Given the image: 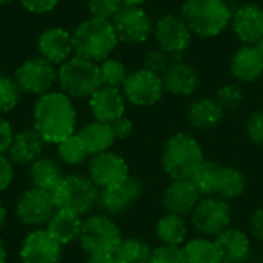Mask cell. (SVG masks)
I'll use <instances>...</instances> for the list:
<instances>
[{
	"label": "cell",
	"instance_id": "d6a6232c",
	"mask_svg": "<svg viewBox=\"0 0 263 263\" xmlns=\"http://www.w3.org/2000/svg\"><path fill=\"white\" fill-rule=\"evenodd\" d=\"M55 146H57L59 160L62 163L68 165V166H79L88 157H91L86 146H85V143H83V140L80 139V136L77 133L66 137L65 140H62Z\"/></svg>",
	"mask_w": 263,
	"mask_h": 263
},
{
	"label": "cell",
	"instance_id": "60d3db41",
	"mask_svg": "<svg viewBox=\"0 0 263 263\" xmlns=\"http://www.w3.org/2000/svg\"><path fill=\"white\" fill-rule=\"evenodd\" d=\"M245 129H247L248 139L254 145L263 146V109H259V111L253 112L248 117Z\"/></svg>",
	"mask_w": 263,
	"mask_h": 263
},
{
	"label": "cell",
	"instance_id": "816d5d0a",
	"mask_svg": "<svg viewBox=\"0 0 263 263\" xmlns=\"http://www.w3.org/2000/svg\"><path fill=\"white\" fill-rule=\"evenodd\" d=\"M253 46L256 48V51H257V52H259V54L263 57V39H260V40H259L256 45H253Z\"/></svg>",
	"mask_w": 263,
	"mask_h": 263
},
{
	"label": "cell",
	"instance_id": "7bdbcfd3",
	"mask_svg": "<svg viewBox=\"0 0 263 263\" xmlns=\"http://www.w3.org/2000/svg\"><path fill=\"white\" fill-rule=\"evenodd\" d=\"M14 180V163L6 154H0V193L6 191Z\"/></svg>",
	"mask_w": 263,
	"mask_h": 263
},
{
	"label": "cell",
	"instance_id": "ab89813d",
	"mask_svg": "<svg viewBox=\"0 0 263 263\" xmlns=\"http://www.w3.org/2000/svg\"><path fill=\"white\" fill-rule=\"evenodd\" d=\"M149 263H186L183 247L159 245L153 248Z\"/></svg>",
	"mask_w": 263,
	"mask_h": 263
},
{
	"label": "cell",
	"instance_id": "5bb4252c",
	"mask_svg": "<svg viewBox=\"0 0 263 263\" xmlns=\"http://www.w3.org/2000/svg\"><path fill=\"white\" fill-rule=\"evenodd\" d=\"M143 194V183L129 176L123 182L100 190L99 196V206L108 216H119L131 210Z\"/></svg>",
	"mask_w": 263,
	"mask_h": 263
},
{
	"label": "cell",
	"instance_id": "4316f807",
	"mask_svg": "<svg viewBox=\"0 0 263 263\" xmlns=\"http://www.w3.org/2000/svg\"><path fill=\"white\" fill-rule=\"evenodd\" d=\"M28 168H29L28 176H29L31 186L45 190L48 193H54L55 188L63 180V177L66 176L63 173L60 162L52 157H46V156H42L39 160H35Z\"/></svg>",
	"mask_w": 263,
	"mask_h": 263
},
{
	"label": "cell",
	"instance_id": "6da1fadb",
	"mask_svg": "<svg viewBox=\"0 0 263 263\" xmlns=\"http://www.w3.org/2000/svg\"><path fill=\"white\" fill-rule=\"evenodd\" d=\"M34 129L46 143L57 145L76 134L77 112L71 97L62 91H51L37 99L32 111Z\"/></svg>",
	"mask_w": 263,
	"mask_h": 263
},
{
	"label": "cell",
	"instance_id": "7402d4cb",
	"mask_svg": "<svg viewBox=\"0 0 263 263\" xmlns=\"http://www.w3.org/2000/svg\"><path fill=\"white\" fill-rule=\"evenodd\" d=\"M45 145L46 142L34 128L22 129L18 133H14L6 156L14 165L29 166L43 156Z\"/></svg>",
	"mask_w": 263,
	"mask_h": 263
},
{
	"label": "cell",
	"instance_id": "d6986e66",
	"mask_svg": "<svg viewBox=\"0 0 263 263\" xmlns=\"http://www.w3.org/2000/svg\"><path fill=\"white\" fill-rule=\"evenodd\" d=\"M230 25L243 45H256L263 39V8L256 3H243L233 12Z\"/></svg>",
	"mask_w": 263,
	"mask_h": 263
},
{
	"label": "cell",
	"instance_id": "e575fe53",
	"mask_svg": "<svg viewBox=\"0 0 263 263\" xmlns=\"http://www.w3.org/2000/svg\"><path fill=\"white\" fill-rule=\"evenodd\" d=\"M99 69H100L102 85L112 86V88H122L129 74L126 71V66L120 60L112 59V57H108L106 60L100 62Z\"/></svg>",
	"mask_w": 263,
	"mask_h": 263
},
{
	"label": "cell",
	"instance_id": "44dd1931",
	"mask_svg": "<svg viewBox=\"0 0 263 263\" xmlns=\"http://www.w3.org/2000/svg\"><path fill=\"white\" fill-rule=\"evenodd\" d=\"M162 82L166 92L177 97H190L200 88L202 77L193 65L177 60L163 72Z\"/></svg>",
	"mask_w": 263,
	"mask_h": 263
},
{
	"label": "cell",
	"instance_id": "9a60e30c",
	"mask_svg": "<svg viewBox=\"0 0 263 263\" xmlns=\"http://www.w3.org/2000/svg\"><path fill=\"white\" fill-rule=\"evenodd\" d=\"M88 176L100 188L117 185L129 177V165L119 153L109 149L91 156L88 162Z\"/></svg>",
	"mask_w": 263,
	"mask_h": 263
},
{
	"label": "cell",
	"instance_id": "f546056e",
	"mask_svg": "<svg viewBox=\"0 0 263 263\" xmlns=\"http://www.w3.org/2000/svg\"><path fill=\"white\" fill-rule=\"evenodd\" d=\"M245 188H247V177L243 171L234 165L222 163L217 179V186H216V196L230 202L233 199L240 197L245 193Z\"/></svg>",
	"mask_w": 263,
	"mask_h": 263
},
{
	"label": "cell",
	"instance_id": "4dcf8cb0",
	"mask_svg": "<svg viewBox=\"0 0 263 263\" xmlns=\"http://www.w3.org/2000/svg\"><path fill=\"white\" fill-rule=\"evenodd\" d=\"M186 263H222L220 251L214 239L197 236L183 245Z\"/></svg>",
	"mask_w": 263,
	"mask_h": 263
},
{
	"label": "cell",
	"instance_id": "c3c4849f",
	"mask_svg": "<svg viewBox=\"0 0 263 263\" xmlns=\"http://www.w3.org/2000/svg\"><path fill=\"white\" fill-rule=\"evenodd\" d=\"M6 260H8V251L5 243L0 240V263H6Z\"/></svg>",
	"mask_w": 263,
	"mask_h": 263
},
{
	"label": "cell",
	"instance_id": "f907efd6",
	"mask_svg": "<svg viewBox=\"0 0 263 263\" xmlns=\"http://www.w3.org/2000/svg\"><path fill=\"white\" fill-rule=\"evenodd\" d=\"M5 223H6V208L0 202V230L5 227Z\"/></svg>",
	"mask_w": 263,
	"mask_h": 263
},
{
	"label": "cell",
	"instance_id": "ba28073f",
	"mask_svg": "<svg viewBox=\"0 0 263 263\" xmlns=\"http://www.w3.org/2000/svg\"><path fill=\"white\" fill-rule=\"evenodd\" d=\"M190 217L191 225L199 236L216 239L231 227L233 210L228 200L217 196H208L200 199Z\"/></svg>",
	"mask_w": 263,
	"mask_h": 263
},
{
	"label": "cell",
	"instance_id": "3957f363",
	"mask_svg": "<svg viewBox=\"0 0 263 263\" xmlns=\"http://www.w3.org/2000/svg\"><path fill=\"white\" fill-rule=\"evenodd\" d=\"M203 162V148L193 134L179 131L166 139L160 163L171 180L191 179Z\"/></svg>",
	"mask_w": 263,
	"mask_h": 263
},
{
	"label": "cell",
	"instance_id": "7c38bea8",
	"mask_svg": "<svg viewBox=\"0 0 263 263\" xmlns=\"http://www.w3.org/2000/svg\"><path fill=\"white\" fill-rule=\"evenodd\" d=\"M154 37L160 49L182 60L183 52L191 45L193 32L182 15L165 14L154 23Z\"/></svg>",
	"mask_w": 263,
	"mask_h": 263
},
{
	"label": "cell",
	"instance_id": "9c48e42d",
	"mask_svg": "<svg viewBox=\"0 0 263 263\" xmlns=\"http://www.w3.org/2000/svg\"><path fill=\"white\" fill-rule=\"evenodd\" d=\"M57 77L59 69L55 68V65L39 55L31 57L18 65L14 79L23 92L40 97L52 91L54 85L57 83Z\"/></svg>",
	"mask_w": 263,
	"mask_h": 263
},
{
	"label": "cell",
	"instance_id": "603a6c76",
	"mask_svg": "<svg viewBox=\"0 0 263 263\" xmlns=\"http://www.w3.org/2000/svg\"><path fill=\"white\" fill-rule=\"evenodd\" d=\"M222 263H247L251 257V239L240 230L230 227L216 239Z\"/></svg>",
	"mask_w": 263,
	"mask_h": 263
},
{
	"label": "cell",
	"instance_id": "681fc988",
	"mask_svg": "<svg viewBox=\"0 0 263 263\" xmlns=\"http://www.w3.org/2000/svg\"><path fill=\"white\" fill-rule=\"evenodd\" d=\"M148 0H122L123 6H142Z\"/></svg>",
	"mask_w": 263,
	"mask_h": 263
},
{
	"label": "cell",
	"instance_id": "30bf717a",
	"mask_svg": "<svg viewBox=\"0 0 263 263\" xmlns=\"http://www.w3.org/2000/svg\"><path fill=\"white\" fill-rule=\"evenodd\" d=\"M57 205L54 202L52 193L31 186L22 193L15 202V216L17 219L29 228H45L52 214L55 213Z\"/></svg>",
	"mask_w": 263,
	"mask_h": 263
},
{
	"label": "cell",
	"instance_id": "52a82bcc",
	"mask_svg": "<svg viewBox=\"0 0 263 263\" xmlns=\"http://www.w3.org/2000/svg\"><path fill=\"white\" fill-rule=\"evenodd\" d=\"M57 83L60 85L62 92L71 99L89 97L97 88L102 86L99 63L72 55L59 66Z\"/></svg>",
	"mask_w": 263,
	"mask_h": 263
},
{
	"label": "cell",
	"instance_id": "f35d334b",
	"mask_svg": "<svg viewBox=\"0 0 263 263\" xmlns=\"http://www.w3.org/2000/svg\"><path fill=\"white\" fill-rule=\"evenodd\" d=\"M122 8V0H88V9L91 15L105 20H112Z\"/></svg>",
	"mask_w": 263,
	"mask_h": 263
},
{
	"label": "cell",
	"instance_id": "8fae6325",
	"mask_svg": "<svg viewBox=\"0 0 263 263\" xmlns=\"http://www.w3.org/2000/svg\"><path fill=\"white\" fill-rule=\"evenodd\" d=\"M122 92L128 103L139 108H148L160 102L165 94V88L160 76L142 68L128 74L122 86Z\"/></svg>",
	"mask_w": 263,
	"mask_h": 263
},
{
	"label": "cell",
	"instance_id": "ee69618b",
	"mask_svg": "<svg viewBox=\"0 0 263 263\" xmlns=\"http://www.w3.org/2000/svg\"><path fill=\"white\" fill-rule=\"evenodd\" d=\"M111 128H112L116 140H126L134 131V123L129 117L123 116V117L117 119L116 122H112Z\"/></svg>",
	"mask_w": 263,
	"mask_h": 263
},
{
	"label": "cell",
	"instance_id": "836d02e7",
	"mask_svg": "<svg viewBox=\"0 0 263 263\" xmlns=\"http://www.w3.org/2000/svg\"><path fill=\"white\" fill-rule=\"evenodd\" d=\"M222 163L217 160H206L199 166V170L194 173L191 177L193 183L202 194V197L208 196H216V186H217V179L220 173Z\"/></svg>",
	"mask_w": 263,
	"mask_h": 263
},
{
	"label": "cell",
	"instance_id": "5b68a950",
	"mask_svg": "<svg viewBox=\"0 0 263 263\" xmlns=\"http://www.w3.org/2000/svg\"><path fill=\"white\" fill-rule=\"evenodd\" d=\"M122 239V231L111 216L99 213L83 219L79 243L88 256H114Z\"/></svg>",
	"mask_w": 263,
	"mask_h": 263
},
{
	"label": "cell",
	"instance_id": "ffe728a7",
	"mask_svg": "<svg viewBox=\"0 0 263 263\" xmlns=\"http://www.w3.org/2000/svg\"><path fill=\"white\" fill-rule=\"evenodd\" d=\"M37 49L40 57L52 65H62L74 54L72 34L60 26L49 28L39 35Z\"/></svg>",
	"mask_w": 263,
	"mask_h": 263
},
{
	"label": "cell",
	"instance_id": "d590c367",
	"mask_svg": "<svg viewBox=\"0 0 263 263\" xmlns=\"http://www.w3.org/2000/svg\"><path fill=\"white\" fill-rule=\"evenodd\" d=\"M22 89L15 79H11L6 74L0 72V116L11 112L20 102Z\"/></svg>",
	"mask_w": 263,
	"mask_h": 263
},
{
	"label": "cell",
	"instance_id": "cb8c5ba5",
	"mask_svg": "<svg viewBox=\"0 0 263 263\" xmlns=\"http://www.w3.org/2000/svg\"><path fill=\"white\" fill-rule=\"evenodd\" d=\"M225 114V109L220 106L216 97H200L188 106L186 122L193 129L210 131L220 125Z\"/></svg>",
	"mask_w": 263,
	"mask_h": 263
},
{
	"label": "cell",
	"instance_id": "e0dca14e",
	"mask_svg": "<svg viewBox=\"0 0 263 263\" xmlns=\"http://www.w3.org/2000/svg\"><path fill=\"white\" fill-rule=\"evenodd\" d=\"M202 194L196 188L191 179L171 180L162 194V206L166 213L177 214L182 217L191 216L197 203L200 202Z\"/></svg>",
	"mask_w": 263,
	"mask_h": 263
},
{
	"label": "cell",
	"instance_id": "f5cc1de1",
	"mask_svg": "<svg viewBox=\"0 0 263 263\" xmlns=\"http://www.w3.org/2000/svg\"><path fill=\"white\" fill-rule=\"evenodd\" d=\"M14 0H0V6H3V5H9V3H12Z\"/></svg>",
	"mask_w": 263,
	"mask_h": 263
},
{
	"label": "cell",
	"instance_id": "484cf974",
	"mask_svg": "<svg viewBox=\"0 0 263 263\" xmlns=\"http://www.w3.org/2000/svg\"><path fill=\"white\" fill-rule=\"evenodd\" d=\"M82 225H83L82 216L68 210L57 208L45 228L62 247H65L72 242H79Z\"/></svg>",
	"mask_w": 263,
	"mask_h": 263
},
{
	"label": "cell",
	"instance_id": "b9f144b4",
	"mask_svg": "<svg viewBox=\"0 0 263 263\" xmlns=\"http://www.w3.org/2000/svg\"><path fill=\"white\" fill-rule=\"evenodd\" d=\"M20 5L31 14H48L51 12L60 0H18Z\"/></svg>",
	"mask_w": 263,
	"mask_h": 263
},
{
	"label": "cell",
	"instance_id": "d4e9b609",
	"mask_svg": "<svg viewBox=\"0 0 263 263\" xmlns=\"http://www.w3.org/2000/svg\"><path fill=\"white\" fill-rule=\"evenodd\" d=\"M230 69L237 83H253L262 77L263 57L254 46L243 45L234 52Z\"/></svg>",
	"mask_w": 263,
	"mask_h": 263
},
{
	"label": "cell",
	"instance_id": "8992f818",
	"mask_svg": "<svg viewBox=\"0 0 263 263\" xmlns=\"http://www.w3.org/2000/svg\"><path fill=\"white\" fill-rule=\"evenodd\" d=\"M100 188L85 174H68L52 193L57 208L89 216L99 205Z\"/></svg>",
	"mask_w": 263,
	"mask_h": 263
},
{
	"label": "cell",
	"instance_id": "f1b7e54d",
	"mask_svg": "<svg viewBox=\"0 0 263 263\" xmlns=\"http://www.w3.org/2000/svg\"><path fill=\"white\" fill-rule=\"evenodd\" d=\"M156 236L160 245L183 247L188 239V223L185 217L166 213L156 223Z\"/></svg>",
	"mask_w": 263,
	"mask_h": 263
},
{
	"label": "cell",
	"instance_id": "7dc6e473",
	"mask_svg": "<svg viewBox=\"0 0 263 263\" xmlns=\"http://www.w3.org/2000/svg\"><path fill=\"white\" fill-rule=\"evenodd\" d=\"M86 263H117L114 256H88Z\"/></svg>",
	"mask_w": 263,
	"mask_h": 263
},
{
	"label": "cell",
	"instance_id": "f6af8a7d",
	"mask_svg": "<svg viewBox=\"0 0 263 263\" xmlns=\"http://www.w3.org/2000/svg\"><path fill=\"white\" fill-rule=\"evenodd\" d=\"M248 227H250L251 236L263 243V206L253 211V214L250 216Z\"/></svg>",
	"mask_w": 263,
	"mask_h": 263
},
{
	"label": "cell",
	"instance_id": "83f0119b",
	"mask_svg": "<svg viewBox=\"0 0 263 263\" xmlns=\"http://www.w3.org/2000/svg\"><path fill=\"white\" fill-rule=\"evenodd\" d=\"M80 139L83 140L89 156H96L105 151H109L112 145L116 143V137L111 128V123L92 120L86 123L83 128L79 129L77 133Z\"/></svg>",
	"mask_w": 263,
	"mask_h": 263
},
{
	"label": "cell",
	"instance_id": "277c9868",
	"mask_svg": "<svg viewBox=\"0 0 263 263\" xmlns=\"http://www.w3.org/2000/svg\"><path fill=\"white\" fill-rule=\"evenodd\" d=\"M180 15L193 34L211 39L230 26L233 12L227 0H183Z\"/></svg>",
	"mask_w": 263,
	"mask_h": 263
},
{
	"label": "cell",
	"instance_id": "7a4b0ae2",
	"mask_svg": "<svg viewBox=\"0 0 263 263\" xmlns=\"http://www.w3.org/2000/svg\"><path fill=\"white\" fill-rule=\"evenodd\" d=\"M119 37L111 20L89 17L79 23L72 32L74 55L100 63L111 57L119 45Z\"/></svg>",
	"mask_w": 263,
	"mask_h": 263
},
{
	"label": "cell",
	"instance_id": "1f68e13d",
	"mask_svg": "<svg viewBox=\"0 0 263 263\" xmlns=\"http://www.w3.org/2000/svg\"><path fill=\"white\" fill-rule=\"evenodd\" d=\"M153 248L139 237H123L114 253L117 263H149Z\"/></svg>",
	"mask_w": 263,
	"mask_h": 263
},
{
	"label": "cell",
	"instance_id": "74e56055",
	"mask_svg": "<svg viewBox=\"0 0 263 263\" xmlns=\"http://www.w3.org/2000/svg\"><path fill=\"white\" fill-rule=\"evenodd\" d=\"M177 60H179V59L173 57L171 54L165 52L163 49H160V48L157 46V48L151 49V51L145 55V66H143V68L162 77L163 72H165L174 62H177Z\"/></svg>",
	"mask_w": 263,
	"mask_h": 263
},
{
	"label": "cell",
	"instance_id": "bcb514c9",
	"mask_svg": "<svg viewBox=\"0 0 263 263\" xmlns=\"http://www.w3.org/2000/svg\"><path fill=\"white\" fill-rule=\"evenodd\" d=\"M12 137H14V129L11 123L3 116H0V154L8 153Z\"/></svg>",
	"mask_w": 263,
	"mask_h": 263
},
{
	"label": "cell",
	"instance_id": "2e32d148",
	"mask_svg": "<svg viewBox=\"0 0 263 263\" xmlns=\"http://www.w3.org/2000/svg\"><path fill=\"white\" fill-rule=\"evenodd\" d=\"M63 247L46 231V228L32 230L22 242V263H59Z\"/></svg>",
	"mask_w": 263,
	"mask_h": 263
},
{
	"label": "cell",
	"instance_id": "ac0fdd59",
	"mask_svg": "<svg viewBox=\"0 0 263 263\" xmlns=\"http://www.w3.org/2000/svg\"><path fill=\"white\" fill-rule=\"evenodd\" d=\"M89 111L94 120L112 123L117 119L125 116L126 99L122 92V88H112L102 85L89 97Z\"/></svg>",
	"mask_w": 263,
	"mask_h": 263
},
{
	"label": "cell",
	"instance_id": "4fadbf2b",
	"mask_svg": "<svg viewBox=\"0 0 263 263\" xmlns=\"http://www.w3.org/2000/svg\"><path fill=\"white\" fill-rule=\"evenodd\" d=\"M120 42L142 45L154 34V23L142 6H123L111 20Z\"/></svg>",
	"mask_w": 263,
	"mask_h": 263
},
{
	"label": "cell",
	"instance_id": "8d00e7d4",
	"mask_svg": "<svg viewBox=\"0 0 263 263\" xmlns=\"http://www.w3.org/2000/svg\"><path fill=\"white\" fill-rule=\"evenodd\" d=\"M216 100L220 103L225 112H233L243 105L245 91L239 83H225L217 89Z\"/></svg>",
	"mask_w": 263,
	"mask_h": 263
}]
</instances>
